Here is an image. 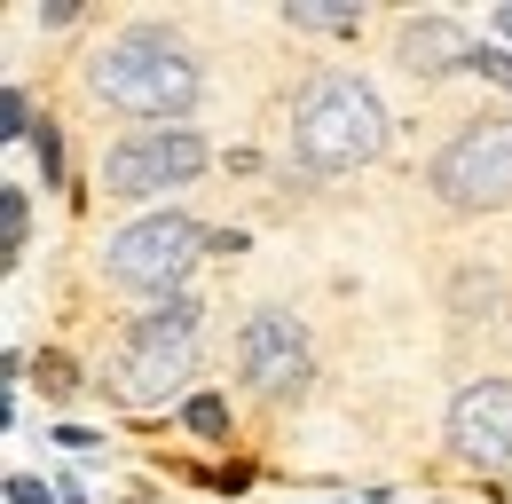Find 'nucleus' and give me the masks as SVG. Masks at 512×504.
<instances>
[{
  "instance_id": "9",
  "label": "nucleus",
  "mask_w": 512,
  "mask_h": 504,
  "mask_svg": "<svg viewBox=\"0 0 512 504\" xmlns=\"http://www.w3.org/2000/svg\"><path fill=\"white\" fill-rule=\"evenodd\" d=\"M473 40H465V24H449V16H418V24H402V63L410 71H426V79H442V71H473Z\"/></svg>"
},
{
  "instance_id": "17",
  "label": "nucleus",
  "mask_w": 512,
  "mask_h": 504,
  "mask_svg": "<svg viewBox=\"0 0 512 504\" xmlns=\"http://www.w3.org/2000/svg\"><path fill=\"white\" fill-rule=\"evenodd\" d=\"M497 32H505V40H512V0H505V8H497Z\"/></svg>"
},
{
  "instance_id": "12",
  "label": "nucleus",
  "mask_w": 512,
  "mask_h": 504,
  "mask_svg": "<svg viewBox=\"0 0 512 504\" xmlns=\"http://www.w3.org/2000/svg\"><path fill=\"white\" fill-rule=\"evenodd\" d=\"M182 418H190V434H205V441L229 434V402H221V394H190V410H182Z\"/></svg>"
},
{
  "instance_id": "13",
  "label": "nucleus",
  "mask_w": 512,
  "mask_h": 504,
  "mask_svg": "<svg viewBox=\"0 0 512 504\" xmlns=\"http://www.w3.org/2000/svg\"><path fill=\"white\" fill-rule=\"evenodd\" d=\"M40 386H48V394H71V386H79V378H71V355H40Z\"/></svg>"
},
{
  "instance_id": "5",
  "label": "nucleus",
  "mask_w": 512,
  "mask_h": 504,
  "mask_svg": "<svg viewBox=\"0 0 512 504\" xmlns=\"http://www.w3.org/2000/svg\"><path fill=\"white\" fill-rule=\"evenodd\" d=\"M434 189H442L457 213L512 205V119H481V126H465L457 142H442Z\"/></svg>"
},
{
  "instance_id": "14",
  "label": "nucleus",
  "mask_w": 512,
  "mask_h": 504,
  "mask_svg": "<svg viewBox=\"0 0 512 504\" xmlns=\"http://www.w3.org/2000/svg\"><path fill=\"white\" fill-rule=\"evenodd\" d=\"M473 71H481V79H497V87H512V56H505V48H481Z\"/></svg>"
},
{
  "instance_id": "8",
  "label": "nucleus",
  "mask_w": 512,
  "mask_h": 504,
  "mask_svg": "<svg viewBox=\"0 0 512 504\" xmlns=\"http://www.w3.org/2000/svg\"><path fill=\"white\" fill-rule=\"evenodd\" d=\"M237 355H245V378H253L260 394H300L308 386V339H300L292 315H276V308H260L245 323Z\"/></svg>"
},
{
  "instance_id": "1",
  "label": "nucleus",
  "mask_w": 512,
  "mask_h": 504,
  "mask_svg": "<svg viewBox=\"0 0 512 504\" xmlns=\"http://www.w3.org/2000/svg\"><path fill=\"white\" fill-rule=\"evenodd\" d=\"M292 150L316 174H355L386 150V103L355 71H316L292 103Z\"/></svg>"
},
{
  "instance_id": "15",
  "label": "nucleus",
  "mask_w": 512,
  "mask_h": 504,
  "mask_svg": "<svg viewBox=\"0 0 512 504\" xmlns=\"http://www.w3.org/2000/svg\"><path fill=\"white\" fill-rule=\"evenodd\" d=\"M0 119H8V134H32V103L8 87V103H0Z\"/></svg>"
},
{
  "instance_id": "16",
  "label": "nucleus",
  "mask_w": 512,
  "mask_h": 504,
  "mask_svg": "<svg viewBox=\"0 0 512 504\" xmlns=\"http://www.w3.org/2000/svg\"><path fill=\"white\" fill-rule=\"evenodd\" d=\"M8 504H48V481H32V473H16V481H8Z\"/></svg>"
},
{
  "instance_id": "2",
  "label": "nucleus",
  "mask_w": 512,
  "mask_h": 504,
  "mask_svg": "<svg viewBox=\"0 0 512 504\" xmlns=\"http://www.w3.org/2000/svg\"><path fill=\"white\" fill-rule=\"evenodd\" d=\"M87 87L103 103H119L127 119H182L197 103V63L166 32H127L87 63Z\"/></svg>"
},
{
  "instance_id": "3",
  "label": "nucleus",
  "mask_w": 512,
  "mask_h": 504,
  "mask_svg": "<svg viewBox=\"0 0 512 504\" xmlns=\"http://www.w3.org/2000/svg\"><path fill=\"white\" fill-rule=\"evenodd\" d=\"M197 300H158L150 315H134V331H127V347H119V394L127 402H166L182 378L197 371Z\"/></svg>"
},
{
  "instance_id": "6",
  "label": "nucleus",
  "mask_w": 512,
  "mask_h": 504,
  "mask_svg": "<svg viewBox=\"0 0 512 504\" xmlns=\"http://www.w3.org/2000/svg\"><path fill=\"white\" fill-rule=\"evenodd\" d=\"M190 174H205V142L190 126H142V134H127L103 158V189L111 197H158V189L190 182Z\"/></svg>"
},
{
  "instance_id": "4",
  "label": "nucleus",
  "mask_w": 512,
  "mask_h": 504,
  "mask_svg": "<svg viewBox=\"0 0 512 504\" xmlns=\"http://www.w3.org/2000/svg\"><path fill=\"white\" fill-rule=\"evenodd\" d=\"M197 252H205V229L190 213H150V221H134V229L111 237V284L174 300V284L197 268Z\"/></svg>"
},
{
  "instance_id": "11",
  "label": "nucleus",
  "mask_w": 512,
  "mask_h": 504,
  "mask_svg": "<svg viewBox=\"0 0 512 504\" xmlns=\"http://www.w3.org/2000/svg\"><path fill=\"white\" fill-rule=\"evenodd\" d=\"M24 237H32V205H24V189H0V245H8V260H24Z\"/></svg>"
},
{
  "instance_id": "7",
  "label": "nucleus",
  "mask_w": 512,
  "mask_h": 504,
  "mask_svg": "<svg viewBox=\"0 0 512 504\" xmlns=\"http://www.w3.org/2000/svg\"><path fill=\"white\" fill-rule=\"evenodd\" d=\"M449 441H457L465 465L512 473V386H505V378H473V386H457V402H449Z\"/></svg>"
},
{
  "instance_id": "10",
  "label": "nucleus",
  "mask_w": 512,
  "mask_h": 504,
  "mask_svg": "<svg viewBox=\"0 0 512 504\" xmlns=\"http://www.w3.org/2000/svg\"><path fill=\"white\" fill-rule=\"evenodd\" d=\"M284 16H292L300 32H355V24H363V16H355V8H339V0H292Z\"/></svg>"
}]
</instances>
